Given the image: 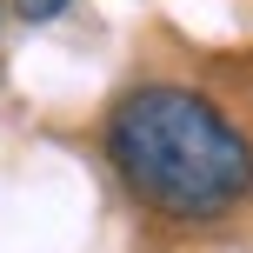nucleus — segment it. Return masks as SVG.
Masks as SVG:
<instances>
[{
  "label": "nucleus",
  "mask_w": 253,
  "mask_h": 253,
  "mask_svg": "<svg viewBox=\"0 0 253 253\" xmlns=\"http://www.w3.org/2000/svg\"><path fill=\"white\" fill-rule=\"evenodd\" d=\"M107 160L120 187L160 220H227L253 193V140L200 87L153 80L107 114Z\"/></svg>",
  "instance_id": "f257e3e1"
},
{
  "label": "nucleus",
  "mask_w": 253,
  "mask_h": 253,
  "mask_svg": "<svg viewBox=\"0 0 253 253\" xmlns=\"http://www.w3.org/2000/svg\"><path fill=\"white\" fill-rule=\"evenodd\" d=\"M74 0H13V13L20 20H53V13H67Z\"/></svg>",
  "instance_id": "f03ea898"
}]
</instances>
